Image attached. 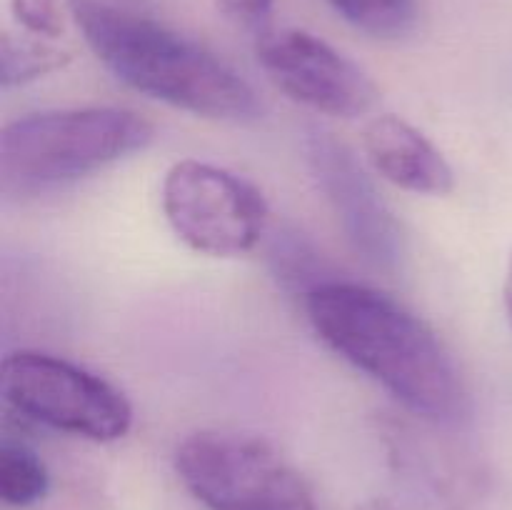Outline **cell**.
Masks as SVG:
<instances>
[{
	"mask_svg": "<svg viewBox=\"0 0 512 510\" xmlns=\"http://www.w3.org/2000/svg\"><path fill=\"white\" fill-rule=\"evenodd\" d=\"M313 333L335 355L438 425L470 420L473 398L458 360L418 313L355 280L328 278L303 293Z\"/></svg>",
	"mask_w": 512,
	"mask_h": 510,
	"instance_id": "obj_1",
	"label": "cell"
},
{
	"mask_svg": "<svg viewBox=\"0 0 512 510\" xmlns=\"http://www.w3.org/2000/svg\"><path fill=\"white\" fill-rule=\"evenodd\" d=\"M363 150L375 173L395 188L430 198L455 190L453 165L443 150L398 115H375L363 130Z\"/></svg>",
	"mask_w": 512,
	"mask_h": 510,
	"instance_id": "obj_9",
	"label": "cell"
},
{
	"mask_svg": "<svg viewBox=\"0 0 512 510\" xmlns=\"http://www.w3.org/2000/svg\"><path fill=\"white\" fill-rule=\"evenodd\" d=\"M330 8L360 33L403 40L418 25V0H328Z\"/></svg>",
	"mask_w": 512,
	"mask_h": 510,
	"instance_id": "obj_11",
	"label": "cell"
},
{
	"mask_svg": "<svg viewBox=\"0 0 512 510\" xmlns=\"http://www.w3.org/2000/svg\"><path fill=\"white\" fill-rule=\"evenodd\" d=\"M155 140L143 115L125 108H58L10 120L0 135V190L33 198L100 173Z\"/></svg>",
	"mask_w": 512,
	"mask_h": 510,
	"instance_id": "obj_3",
	"label": "cell"
},
{
	"mask_svg": "<svg viewBox=\"0 0 512 510\" xmlns=\"http://www.w3.org/2000/svg\"><path fill=\"white\" fill-rule=\"evenodd\" d=\"M73 60L68 50L35 35L3 33L0 38V83L3 88H18L33 80L58 73Z\"/></svg>",
	"mask_w": 512,
	"mask_h": 510,
	"instance_id": "obj_10",
	"label": "cell"
},
{
	"mask_svg": "<svg viewBox=\"0 0 512 510\" xmlns=\"http://www.w3.org/2000/svg\"><path fill=\"white\" fill-rule=\"evenodd\" d=\"M503 303H505V313H508V320L512 325V255H510L508 273H505V283H503Z\"/></svg>",
	"mask_w": 512,
	"mask_h": 510,
	"instance_id": "obj_16",
	"label": "cell"
},
{
	"mask_svg": "<svg viewBox=\"0 0 512 510\" xmlns=\"http://www.w3.org/2000/svg\"><path fill=\"white\" fill-rule=\"evenodd\" d=\"M275 0H218V8L225 18L238 28L263 35L270 30V15H273Z\"/></svg>",
	"mask_w": 512,
	"mask_h": 510,
	"instance_id": "obj_15",
	"label": "cell"
},
{
	"mask_svg": "<svg viewBox=\"0 0 512 510\" xmlns=\"http://www.w3.org/2000/svg\"><path fill=\"white\" fill-rule=\"evenodd\" d=\"M175 473L208 510H315L303 475L258 435L198 430L175 450Z\"/></svg>",
	"mask_w": 512,
	"mask_h": 510,
	"instance_id": "obj_4",
	"label": "cell"
},
{
	"mask_svg": "<svg viewBox=\"0 0 512 510\" xmlns=\"http://www.w3.org/2000/svg\"><path fill=\"white\" fill-rule=\"evenodd\" d=\"M305 153L350 245L375 268H400L405 258L403 228L353 150L333 133L315 128L305 138Z\"/></svg>",
	"mask_w": 512,
	"mask_h": 510,
	"instance_id": "obj_8",
	"label": "cell"
},
{
	"mask_svg": "<svg viewBox=\"0 0 512 510\" xmlns=\"http://www.w3.org/2000/svg\"><path fill=\"white\" fill-rule=\"evenodd\" d=\"M358 510H460L455 498L438 493V490L423 488V485L408 483L403 490L378 493L363 500Z\"/></svg>",
	"mask_w": 512,
	"mask_h": 510,
	"instance_id": "obj_14",
	"label": "cell"
},
{
	"mask_svg": "<svg viewBox=\"0 0 512 510\" xmlns=\"http://www.w3.org/2000/svg\"><path fill=\"white\" fill-rule=\"evenodd\" d=\"M160 203L170 230L190 250L210 258L250 253L268 230L270 208L258 185L203 160L170 165Z\"/></svg>",
	"mask_w": 512,
	"mask_h": 510,
	"instance_id": "obj_6",
	"label": "cell"
},
{
	"mask_svg": "<svg viewBox=\"0 0 512 510\" xmlns=\"http://www.w3.org/2000/svg\"><path fill=\"white\" fill-rule=\"evenodd\" d=\"M50 475L40 455L18 440L0 445V498L13 508H30L48 495Z\"/></svg>",
	"mask_w": 512,
	"mask_h": 510,
	"instance_id": "obj_12",
	"label": "cell"
},
{
	"mask_svg": "<svg viewBox=\"0 0 512 510\" xmlns=\"http://www.w3.org/2000/svg\"><path fill=\"white\" fill-rule=\"evenodd\" d=\"M95 58L128 88L198 118L253 123L263 100L253 85L143 0H68Z\"/></svg>",
	"mask_w": 512,
	"mask_h": 510,
	"instance_id": "obj_2",
	"label": "cell"
},
{
	"mask_svg": "<svg viewBox=\"0 0 512 510\" xmlns=\"http://www.w3.org/2000/svg\"><path fill=\"white\" fill-rule=\"evenodd\" d=\"M10 13L28 35L55 40L65 33L70 10L60 0H10Z\"/></svg>",
	"mask_w": 512,
	"mask_h": 510,
	"instance_id": "obj_13",
	"label": "cell"
},
{
	"mask_svg": "<svg viewBox=\"0 0 512 510\" xmlns=\"http://www.w3.org/2000/svg\"><path fill=\"white\" fill-rule=\"evenodd\" d=\"M8 408L33 423L93 443H115L133 425V405L93 370L40 350H13L0 365Z\"/></svg>",
	"mask_w": 512,
	"mask_h": 510,
	"instance_id": "obj_5",
	"label": "cell"
},
{
	"mask_svg": "<svg viewBox=\"0 0 512 510\" xmlns=\"http://www.w3.org/2000/svg\"><path fill=\"white\" fill-rule=\"evenodd\" d=\"M255 55L275 88L315 113L353 120L378 108L375 80L343 50L308 30H265Z\"/></svg>",
	"mask_w": 512,
	"mask_h": 510,
	"instance_id": "obj_7",
	"label": "cell"
}]
</instances>
